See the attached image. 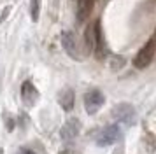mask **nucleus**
Instances as JSON below:
<instances>
[{
	"instance_id": "9d476101",
	"label": "nucleus",
	"mask_w": 156,
	"mask_h": 154,
	"mask_svg": "<svg viewBox=\"0 0 156 154\" xmlns=\"http://www.w3.org/2000/svg\"><path fill=\"white\" fill-rule=\"evenodd\" d=\"M93 4L95 0H77V19L84 21L93 11Z\"/></svg>"
},
{
	"instance_id": "39448f33",
	"label": "nucleus",
	"mask_w": 156,
	"mask_h": 154,
	"mask_svg": "<svg viewBox=\"0 0 156 154\" xmlns=\"http://www.w3.org/2000/svg\"><path fill=\"white\" fill-rule=\"evenodd\" d=\"M62 46H63L65 53L74 58V60H81V51H79V46H77V39H76V33L70 32V30H65L62 33Z\"/></svg>"
},
{
	"instance_id": "7ed1b4c3",
	"label": "nucleus",
	"mask_w": 156,
	"mask_h": 154,
	"mask_svg": "<svg viewBox=\"0 0 156 154\" xmlns=\"http://www.w3.org/2000/svg\"><path fill=\"white\" fill-rule=\"evenodd\" d=\"M154 54H156V40L151 39V40L146 42V46H142L140 51L137 53V56H135V60H133V65L137 68H146V67H149V63L153 61Z\"/></svg>"
},
{
	"instance_id": "f257e3e1",
	"label": "nucleus",
	"mask_w": 156,
	"mask_h": 154,
	"mask_svg": "<svg viewBox=\"0 0 156 154\" xmlns=\"http://www.w3.org/2000/svg\"><path fill=\"white\" fill-rule=\"evenodd\" d=\"M119 138H121V128L118 124H109V126H105V128H102V130L97 133L95 142H97V145L105 147V145L116 144Z\"/></svg>"
},
{
	"instance_id": "9b49d317",
	"label": "nucleus",
	"mask_w": 156,
	"mask_h": 154,
	"mask_svg": "<svg viewBox=\"0 0 156 154\" xmlns=\"http://www.w3.org/2000/svg\"><path fill=\"white\" fill-rule=\"evenodd\" d=\"M39 0H32L30 2V14H32V19L34 21H37L39 19Z\"/></svg>"
},
{
	"instance_id": "1a4fd4ad",
	"label": "nucleus",
	"mask_w": 156,
	"mask_h": 154,
	"mask_svg": "<svg viewBox=\"0 0 156 154\" xmlns=\"http://www.w3.org/2000/svg\"><path fill=\"white\" fill-rule=\"evenodd\" d=\"M58 102L62 105V109L63 110H72V107H74V91L70 88H65V89L60 91V95H58Z\"/></svg>"
},
{
	"instance_id": "f03ea898",
	"label": "nucleus",
	"mask_w": 156,
	"mask_h": 154,
	"mask_svg": "<svg viewBox=\"0 0 156 154\" xmlns=\"http://www.w3.org/2000/svg\"><path fill=\"white\" fill-rule=\"evenodd\" d=\"M112 116L116 117L118 123L121 124H126V126H132L137 123V112H135V107L130 103H119L114 107L112 110Z\"/></svg>"
},
{
	"instance_id": "423d86ee",
	"label": "nucleus",
	"mask_w": 156,
	"mask_h": 154,
	"mask_svg": "<svg viewBox=\"0 0 156 154\" xmlns=\"http://www.w3.org/2000/svg\"><path fill=\"white\" fill-rule=\"evenodd\" d=\"M21 100L27 107H34L39 100V91L32 81H25L21 86Z\"/></svg>"
},
{
	"instance_id": "20e7f679",
	"label": "nucleus",
	"mask_w": 156,
	"mask_h": 154,
	"mask_svg": "<svg viewBox=\"0 0 156 154\" xmlns=\"http://www.w3.org/2000/svg\"><path fill=\"white\" fill-rule=\"evenodd\" d=\"M104 102H105V96L102 95V91L98 89H91L88 91L84 95V109L88 114H97V112L100 110V107L104 105Z\"/></svg>"
},
{
	"instance_id": "6e6552de",
	"label": "nucleus",
	"mask_w": 156,
	"mask_h": 154,
	"mask_svg": "<svg viewBox=\"0 0 156 154\" xmlns=\"http://www.w3.org/2000/svg\"><path fill=\"white\" fill-rule=\"evenodd\" d=\"M97 28H98V21H95L93 25H90L84 32V47H86L88 53L95 51V44H97Z\"/></svg>"
},
{
	"instance_id": "0eeeda50",
	"label": "nucleus",
	"mask_w": 156,
	"mask_h": 154,
	"mask_svg": "<svg viewBox=\"0 0 156 154\" xmlns=\"http://www.w3.org/2000/svg\"><path fill=\"white\" fill-rule=\"evenodd\" d=\"M79 131H81V123H79V119L72 117V119H69V121L63 124L60 135H62V138H63L65 142H69V140L76 138V137L79 135Z\"/></svg>"
},
{
	"instance_id": "f8f14e48",
	"label": "nucleus",
	"mask_w": 156,
	"mask_h": 154,
	"mask_svg": "<svg viewBox=\"0 0 156 154\" xmlns=\"http://www.w3.org/2000/svg\"><path fill=\"white\" fill-rule=\"evenodd\" d=\"M123 63H125V60H123L121 56H114L112 60H111V67H112L114 70H116V68H121V65H123Z\"/></svg>"
},
{
	"instance_id": "ddd939ff",
	"label": "nucleus",
	"mask_w": 156,
	"mask_h": 154,
	"mask_svg": "<svg viewBox=\"0 0 156 154\" xmlns=\"http://www.w3.org/2000/svg\"><path fill=\"white\" fill-rule=\"evenodd\" d=\"M16 154H35V152H34L32 149H28V147H23V149H20Z\"/></svg>"
}]
</instances>
